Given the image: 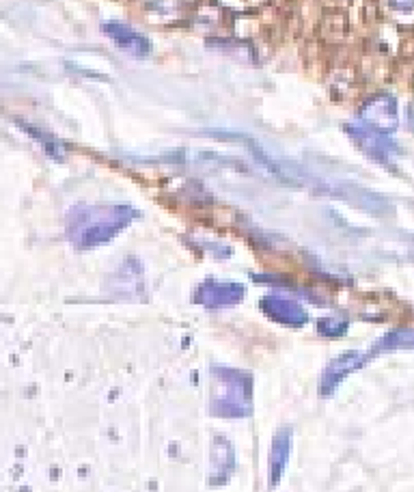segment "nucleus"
I'll use <instances>...</instances> for the list:
<instances>
[{"mask_svg": "<svg viewBox=\"0 0 414 492\" xmlns=\"http://www.w3.org/2000/svg\"><path fill=\"white\" fill-rule=\"evenodd\" d=\"M320 324H322V326H330V328H324V330H322L324 334H330V337H337V334H343V332H345V324H343V322L334 324L332 320H322Z\"/></svg>", "mask_w": 414, "mask_h": 492, "instance_id": "nucleus-9", "label": "nucleus"}, {"mask_svg": "<svg viewBox=\"0 0 414 492\" xmlns=\"http://www.w3.org/2000/svg\"><path fill=\"white\" fill-rule=\"evenodd\" d=\"M102 31L112 39L117 46H119L121 50H126L128 54H132V56H149V52H151L149 39L141 33H136L134 28H130L128 24L106 22V24H102Z\"/></svg>", "mask_w": 414, "mask_h": 492, "instance_id": "nucleus-5", "label": "nucleus"}, {"mask_svg": "<svg viewBox=\"0 0 414 492\" xmlns=\"http://www.w3.org/2000/svg\"><path fill=\"white\" fill-rule=\"evenodd\" d=\"M252 382L235 369H214L209 410L216 417H248L252 410Z\"/></svg>", "mask_w": 414, "mask_h": 492, "instance_id": "nucleus-1", "label": "nucleus"}, {"mask_svg": "<svg viewBox=\"0 0 414 492\" xmlns=\"http://www.w3.org/2000/svg\"><path fill=\"white\" fill-rule=\"evenodd\" d=\"M244 298V287L240 283L207 279L196 289V303L207 309H227Z\"/></svg>", "mask_w": 414, "mask_h": 492, "instance_id": "nucleus-3", "label": "nucleus"}, {"mask_svg": "<svg viewBox=\"0 0 414 492\" xmlns=\"http://www.w3.org/2000/svg\"><path fill=\"white\" fill-rule=\"evenodd\" d=\"M136 212L128 207H100V210H87L78 219V223L71 225L76 229V240L83 246H100L106 244L110 238H114L132 219Z\"/></svg>", "mask_w": 414, "mask_h": 492, "instance_id": "nucleus-2", "label": "nucleus"}, {"mask_svg": "<svg viewBox=\"0 0 414 492\" xmlns=\"http://www.w3.org/2000/svg\"><path fill=\"white\" fill-rule=\"evenodd\" d=\"M261 309L266 311L268 318H272L279 324H287V326H302L309 320L307 311L293 298L283 296V294H268V296H264Z\"/></svg>", "mask_w": 414, "mask_h": 492, "instance_id": "nucleus-4", "label": "nucleus"}, {"mask_svg": "<svg viewBox=\"0 0 414 492\" xmlns=\"http://www.w3.org/2000/svg\"><path fill=\"white\" fill-rule=\"evenodd\" d=\"M289 449H291V432L279 430L274 434L272 454H270V480L272 482H279L283 468L287 464V458H289Z\"/></svg>", "mask_w": 414, "mask_h": 492, "instance_id": "nucleus-7", "label": "nucleus"}, {"mask_svg": "<svg viewBox=\"0 0 414 492\" xmlns=\"http://www.w3.org/2000/svg\"><path fill=\"white\" fill-rule=\"evenodd\" d=\"M380 350H386V348H414V332L412 330H399V332H390L386 337L380 341L378 346Z\"/></svg>", "mask_w": 414, "mask_h": 492, "instance_id": "nucleus-8", "label": "nucleus"}, {"mask_svg": "<svg viewBox=\"0 0 414 492\" xmlns=\"http://www.w3.org/2000/svg\"><path fill=\"white\" fill-rule=\"evenodd\" d=\"M363 361H365V357L359 352H345V354H341L339 359H334L326 367L324 376H322V384H320L322 396H330V393L337 389L354 369L363 365Z\"/></svg>", "mask_w": 414, "mask_h": 492, "instance_id": "nucleus-6", "label": "nucleus"}]
</instances>
